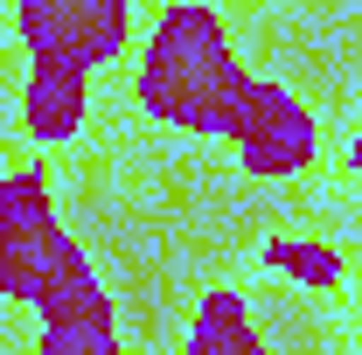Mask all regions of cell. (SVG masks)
<instances>
[{"instance_id": "3957f363", "label": "cell", "mask_w": 362, "mask_h": 355, "mask_svg": "<svg viewBox=\"0 0 362 355\" xmlns=\"http://www.w3.org/2000/svg\"><path fill=\"white\" fill-rule=\"evenodd\" d=\"M14 28L28 56H49V63H77V70H98L112 63L119 49L133 42L139 14L133 7H84V0H35V7H14Z\"/></svg>"}, {"instance_id": "5b68a950", "label": "cell", "mask_w": 362, "mask_h": 355, "mask_svg": "<svg viewBox=\"0 0 362 355\" xmlns=\"http://www.w3.org/2000/svg\"><path fill=\"white\" fill-rule=\"evenodd\" d=\"M349 161L362 168V105H356V139H349Z\"/></svg>"}, {"instance_id": "7a4b0ae2", "label": "cell", "mask_w": 362, "mask_h": 355, "mask_svg": "<svg viewBox=\"0 0 362 355\" xmlns=\"http://www.w3.org/2000/svg\"><path fill=\"white\" fill-rule=\"evenodd\" d=\"M230 139L251 175H300L320 153V112L300 105V91L279 77H244L230 105Z\"/></svg>"}, {"instance_id": "6da1fadb", "label": "cell", "mask_w": 362, "mask_h": 355, "mask_svg": "<svg viewBox=\"0 0 362 355\" xmlns=\"http://www.w3.org/2000/svg\"><path fill=\"white\" fill-rule=\"evenodd\" d=\"M244 84V63L230 49V21L209 7H175L153 14L146 49H139V112L168 119L181 133H230V105Z\"/></svg>"}, {"instance_id": "277c9868", "label": "cell", "mask_w": 362, "mask_h": 355, "mask_svg": "<svg viewBox=\"0 0 362 355\" xmlns=\"http://www.w3.org/2000/svg\"><path fill=\"white\" fill-rule=\"evenodd\" d=\"M84 112H90V70L28 56V77H21V139L28 146H63L84 126Z\"/></svg>"}]
</instances>
